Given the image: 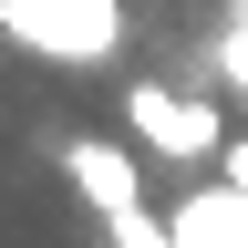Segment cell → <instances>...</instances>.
Wrapping results in <instances>:
<instances>
[{
    "instance_id": "6da1fadb",
    "label": "cell",
    "mask_w": 248,
    "mask_h": 248,
    "mask_svg": "<svg viewBox=\"0 0 248 248\" xmlns=\"http://www.w3.org/2000/svg\"><path fill=\"white\" fill-rule=\"evenodd\" d=\"M52 155H62V186L83 197V217H93L114 248H166V217L145 207V166H135L145 145H135V135H124V145H114V135H62Z\"/></svg>"
},
{
    "instance_id": "7a4b0ae2",
    "label": "cell",
    "mask_w": 248,
    "mask_h": 248,
    "mask_svg": "<svg viewBox=\"0 0 248 248\" xmlns=\"http://www.w3.org/2000/svg\"><path fill=\"white\" fill-rule=\"evenodd\" d=\"M0 42L62 73H104L124 52V0H0Z\"/></svg>"
},
{
    "instance_id": "3957f363",
    "label": "cell",
    "mask_w": 248,
    "mask_h": 248,
    "mask_svg": "<svg viewBox=\"0 0 248 248\" xmlns=\"http://www.w3.org/2000/svg\"><path fill=\"white\" fill-rule=\"evenodd\" d=\"M124 135H135L155 166H217L228 155V114L207 93H176V83H124Z\"/></svg>"
},
{
    "instance_id": "277c9868",
    "label": "cell",
    "mask_w": 248,
    "mask_h": 248,
    "mask_svg": "<svg viewBox=\"0 0 248 248\" xmlns=\"http://www.w3.org/2000/svg\"><path fill=\"white\" fill-rule=\"evenodd\" d=\"M166 248H248V186L217 176V186H186L166 207Z\"/></svg>"
},
{
    "instance_id": "5b68a950",
    "label": "cell",
    "mask_w": 248,
    "mask_h": 248,
    "mask_svg": "<svg viewBox=\"0 0 248 248\" xmlns=\"http://www.w3.org/2000/svg\"><path fill=\"white\" fill-rule=\"evenodd\" d=\"M207 62L228 73V93L248 104V21H238V31H217V42H207Z\"/></svg>"
},
{
    "instance_id": "8992f818",
    "label": "cell",
    "mask_w": 248,
    "mask_h": 248,
    "mask_svg": "<svg viewBox=\"0 0 248 248\" xmlns=\"http://www.w3.org/2000/svg\"><path fill=\"white\" fill-rule=\"evenodd\" d=\"M217 166H228V176L248 186V124H228V155H217Z\"/></svg>"
}]
</instances>
